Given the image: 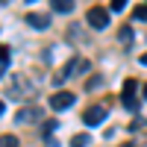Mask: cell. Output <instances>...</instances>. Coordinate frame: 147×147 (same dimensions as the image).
Segmentation results:
<instances>
[{
	"label": "cell",
	"instance_id": "13",
	"mask_svg": "<svg viewBox=\"0 0 147 147\" xmlns=\"http://www.w3.org/2000/svg\"><path fill=\"white\" fill-rule=\"evenodd\" d=\"M53 129H56V121H47V124H44V138H50Z\"/></svg>",
	"mask_w": 147,
	"mask_h": 147
},
{
	"label": "cell",
	"instance_id": "17",
	"mask_svg": "<svg viewBox=\"0 0 147 147\" xmlns=\"http://www.w3.org/2000/svg\"><path fill=\"white\" fill-rule=\"evenodd\" d=\"M0 59H6V62H9V47H6V44H0Z\"/></svg>",
	"mask_w": 147,
	"mask_h": 147
},
{
	"label": "cell",
	"instance_id": "12",
	"mask_svg": "<svg viewBox=\"0 0 147 147\" xmlns=\"http://www.w3.org/2000/svg\"><path fill=\"white\" fill-rule=\"evenodd\" d=\"M136 21H147V3L144 6H136Z\"/></svg>",
	"mask_w": 147,
	"mask_h": 147
},
{
	"label": "cell",
	"instance_id": "21",
	"mask_svg": "<svg viewBox=\"0 0 147 147\" xmlns=\"http://www.w3.org/2000/svg\"><path fill=\"white\" fill-rule=\"evenodd\" d=\"M141 65H147V53H144V56H141Z\"/></svg>",
	"mask_w": 147,
	"mask_h": 147
},
{
	"label": "cell",
	"instance_id": "18",
	"mask_svg": "<svg viewBox=\"0 0 147 147\" xmlns=\"http://www.w3.org/2000/svg\"><path fill=\"white\" fill-rule=\"evenodd\" d=\"M121 147H138L136 141H124V144H121Z\"/></svg>",
	"mask_w": 147,
	"mask_h": 147
},
{
	"label": "cell",
	"instance_id": "11",
	"mask_svg": "<svg viewBox=\"0 0 147 147\" xmlns=\"http://www.w3.org/2000/svg\"><path fill=\"white\" fill-rule=\"evenodd\" d=\"M0 147H21V141L15 136H0Z\"/></svg>",
	"mask_w": 147,
	"mask_h": 147
},
{
	"label": "cell",
	"instance_id": "10",
	"mask_svg": "<svg viewBox=\"0 0 147 147\" xmlns=\"http://www.w3.org/2000/svg\"><path fill=\"white\" fill-rule=\"evenodd\" d=\"M118 38H121V44H124V47H129V44H132V27H124V30L118 32Z\"/></svg>",
	"mask_w": 147,
	"mask_h": 147
},
{
	"label": "cell",
	"instance_id": "2",
	"mask_svg": "<svg viewBox=\"0 0 147 147\" xmlns=\"http://www.w3.org/2000/svg\"><path fill=\"white\" fill-rule=\"evenodd\" d=\"M85 21H88L91 30H106V27H109V9H103V6H91L88 15H85Z\"/></svg>",
	"mask_w": 147,
	"mask_h": 147
},
{
	"label": "cell",
	"instance_id": "6",
	"mask_svg": "<svg viewBox=\"0 0 147 147\" xmlns=\"http://www.w3.org/2000/svg\"><path fill=\"white\" fill-rule=\"evenodd\" d=\"M41 121V109L38 106H21L15 112V124H35Z\"/></svg>",
	"mask_w": 147,
	"mask_h": 147
},
{
	"label": "cell",
	"instance_id": "20",
	"mask_svg": "<svg viewBox=\"0 0 147 147\" xmlns=\"http://www.w3.org/2000/svg\"><path fill=\"white\" fill-rule=\"evenodd\" d=\"M3 109H6V103H3V100H0V115H3Z\"/></svg>",
	"mask_w": 147,
	"mask_h": 147
},
{
	"label": "cell",
	"instance_id": "5",
	"mask_svg": "<svg viewBox=\"0 0 147 147\" xmlns=\"http://www.w3.org/2000/svg\"><path fill=\"white\" fill-rule=\"evenodd\" d=\"M82 121H85V127H100L103 121H106V106H88L85 109V115H82Z\"/></svg>",
	"mask_w": 147,
	"mask_h": 147
},
{
	"label": "cell",
	"instance_id": "9",
	"mask_svg": "<svg viewBox=\"0 0 147 147\" xmlns=\"http://www.w3.org/2000/svg\"><path fill=\"white\" fill-rule=\"evenodd\" d=\"M88 141H91V136H85V132H77V136L71 138V147H88Z\"/></svg>",
	"mask_w": 147,
	"mask_h": 147
},
{
	"label": "cell",
	"instance_id": "19",
	"mask_svg": "<svg viewBox=\"0 0 147 147\" xmlns=\"http://www.w3.org/2000/svg\"><path fill=\"white\" fill-rule=\"evenodd\" d=\"M141 97H144V100H147V82H144V88H141Z\"/></svg>",
	"mask_w": 147,
	"mask_h": 147
},
{
	"label": "cell",
	"instance_id": "8",
	"mask_svg": "<svg viewBox=\"0 0 147 147\" xmlns=\"http://www.w3.org/2000/svg\"><path fill=\"white\" fill-rule=\"evenodd\" d=\"M53 12H62V15H68V12H74V0H50Z\"/></svg>",
	"mask_w": 147,
	"mask_h": 147
},
{
	"label": "cell",
	"instance_id": "4",
	"mask_svg": "<svg viewBox=\"0 0 147 147\" xmlns=\"http://www.w3.org/2000/svg\"><path fill=\"white\" fill-rule=\"evenodd\" d=\"M136 80H127L124 82V94H121V103H124L129 112H138V97H136Z\"/></svg>",
	"mask_w": 147,
	"mask_h": 147
},
{
	"label": "cell",
	"instance_id": "1",
	"mask_svg": "<svg viewBox=\"0 0 147 147\" xmlns=\"http://www.w3.org/2000/svg\"><path fill=\"white\" fill-rule=\"evenodd\" d=\"M35 91H38V88H35V82H32L30 77H24V74L12 77V88H9V94L15 97V100H18V97H24V100H32Z\"/></svg>",
	"mask_w": 147,
	"mask_h": 147
},
{
	"label": "cell",
	"instance_id": "7",
	"mask_svg": "<svg viewBox=\"0 0 147 147\" xmlns=\"http://www.w3.org/2000/svg\"><path fill=\"white\" fill-rule=\"evenodd\" d=\"M27 24L32 30H47L50 27V15H41V12H30L27 15Z\"/></svg>",
	"mask_w": 147,
	"mask_h": 147
},
{
	"label": "cell",
	"instance_id": "15",
	"mask_svg": "<svg viewBox=\"0 0 147 147\" xmlns=\"http://www.w3.org/2000/svg\"><path fill=\"white\" fill-rule=\"evenodd\" d=\"M100 82H103V77H91V80L85 82V85H88V88H97V85H100Z\"/></svg>",
	"mask_w": 147,
	"mask_h": 147
},
{
	"label": "cell",
	"instance_id": "22",
	"mask_svg": "<svg viewBox=\"0 0 147 147\" xmlns=\"http://www.w3.org/2000/svg\"><path fill=\"white\" fill-rule=\"evenodd\" d=\"M27 3H35V0H27Z\"/></svg>",
	"mask_w": 147,
	"mask_h": 147
},
{
	"label": "cell",
	"instance_id": "16",
	"mask_svg": "<svg viewBox=\"0 0 147 147\" xmlns=\"http://www.w3.org/2000/svg\"><path fill=\"white\" fill-rule=\"evenodd\" d=\"M6 68H9V62H6V59H0V80L6 77Z\"/></svg>",
	"mask_w": 147,
	"mask_h": 147
},
{
	"label": "cell",
	"instance_id": "3",
	"mask_svg": "<svg viewBox=\"0 0 147 147\" xmlns=\"http://www.w3.org/2000/svg\"><path fill=\"white\" fill-rule=\"evenodd\" d=\"M74 103H77V94L74 91H56L50 97V109H56V112H65V109H71Z\"/></svg>",
	"mask_w": 147,
	"mask_h": 147
},
{
	"label": "cell",
	"instance_id": "14",
	"mask_svg": "<svg viewBox=\"0 0 147 147\" xmlns=\"http://www.w3.org/2000/svg\"><path fill=\"white\" fill-rule=\"evenodd\" d=\"M124 6H127V0H112V12H121Z\"/></svg>",
	"mask_w": 147,
	"mask_h": 147
}]
</instances>
